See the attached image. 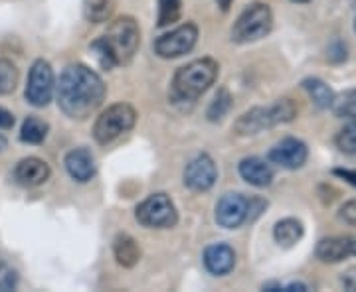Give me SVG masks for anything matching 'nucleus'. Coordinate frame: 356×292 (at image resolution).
<instances>
[{"label": "nucleus", "instance_id": "0eeeda50", "mask_svg": "<svg viewBox=\"0 0 356 292\" xmlns=\"http://www.w3.org/2000/svg\"><path fill=\"white\" fill-rule=\"evenodd\" d=\"M135 217L143 227L170 229L178 223V212L166 194H151L137 205Z\"/></svg>", "mask_w": 356, "mask_h": 292}, {"label": "nucleus", "instance_id": "5701e85b", "mask_svg": "<svg viewBox=\"0 0 356 292\" xmlns=\"http://www.w3.org/2000/svg\"><path fill=\"white\" fill-rule=\"evenodd\" d=\"M113 12L111 0H86L83 2V14L88 18V22L93 24H102Z\"/></svg>", "mask_w": 356, "mask_h": 292}, {"label": "nucleus", "instance_id": "c756f323", "mask_svg": "<svg viewBox=\"0 0 356 292\" xmlns=\"http://www.w3.org/2000/svg\"><path fill=\"white\" fill-rule=\"evenodd\" d=\"M339 217L343 219L346 225H350V227H356V200H350V202H346L341 207V212H339Z\"/></svg>", "mask_w": 356, "mask_h": 292}, {"label": "nucleus", "instance_id": "ddd939ff", "mask_svg": "<svg viewBox=\"0 0 356 292\" xmlns=\"http://www.w3.org/2000/svg\"><path fill=\"white\" fill-rule=\"evenodd\" d=\"M315 255L321 263H327V265L343 263L348 257H356V237H350V235L325 237L317 243Z\"/></svg>", "mask_w": 356, "mask_h": 292}, {"label": "nucleus", "instance_id": "20e7f679", "mask_svg": "<svg viewBox=\"0 0 356 292\" xmlns=\"http://www.w3.org/2000/svg\"><path fill=\"white\" fill-rule=\"evenodd\" d=\"M273 28V12L266 2H254L243 10L232 28V42L254 44L266 38Z\"/></svg>", "mask_w": 356, "mask_h": 292}, {"label": "nucleus", "instance_id": "7ed1b4c3", "mask_svg": "<svg viewBox=\"0 0 356 292\" xmlns=\"http://www.w3.org/2000/svg\"><path fill=\"white\" fill-rule=\"evenodd\" d=\"M297 111L299 109L291 99H280L267 107H254L245 111L242 117H238V121L234 123V130L240 137H254L266 128L291 123L297 117Z\"/></svg>", "mask_w": 356, "mask_h": 292}, {"label": "nucleus", "instance_id": "9b49d317", "mask_svg": "<svg viewBox=\"0 0 356 292\" xmlns=\"http://www.w3.org/2000/svg\"><path fill=\"white\" fill-rule=\"evenodd\" d=\"M248 221V198L238 191L224 194L216 203V223L224 229H238Z\"/></svg>", "mask_w": 356, "mask_h": 292}, {"label": "nucleus", "instance_id": "393cba45", "mask_svg": "<svg viewBox=\"0 0 356 292\" xmlns=\"http://www.w3.org/2000/svg\"><path fill=\"white\" fill-rule=\"evenodd\" d=\"M332 113L341 119H356V89L346 91L343 95H334V101L331 105Z\"/></svg>", "mask_w": 356, "mask_h": 292}, {"label": "nucleus", "instance_id": "a211bd4d", "mask_svg": "<svg viewBox=\"0 0 356 292\" xmlns=\"http://www.w3.org/2000/svg\"><path fill=\"white\" fill-rule=\"evenodd\" d=\"M303 235H305V227L295 217H285V219L277 221L275 227H273V239L283 249L295 247L297 243L303 239Z\"/></svg>", "mask_w": 356, "mask_h": 292}, {"label": "nucleus", "instance_id": "c9c22d12", "mask_svg": "<svg viewBox=\"0 0 356 292\" xmlns=\"http://www.w3.org/2000/svg\"><path fill=\"white\" fill-rule=\"evenodd\" d=\"M218 4H220V8H222V10H224V12H226V10H228L229 8V4H232V0H216Z\"/></svg>", "mask_w": 356, "mask_h": 292}, {"label": "nucleus", "instance_id": "a878e982", "mask_svg": "<svg viewBox=\"0 0 356 292\" xmlns=\"http://www.w3.org/2000/svg\"><path fill=\"white\" fill-rule=\"evenodd\" d=\"M182 16V0H159V26L175 24Z\"/></svg>", "mask_w": 356, "mask_h": 292}, {"label": "nucleus", "instance_id": "6ab92c4d", "mask_svg": "<svg viewBox=\"0 0 356 292\" xmlns=\"http://www.w3.org/2000/svg\"><path fill=\"white\" fill-rule=\"evenodd\" d=\"M113 255L121 267L133 268L140 261L139 243L127 233H119L113 241Z\"/></svg>", "mask_w": 356, "mask_h": 292}, {"label": "nucleus", "instance_id": "f3484780", "mask_svg": "<svg viewBox=\"0 0 356 292\" xmlns=\"http://www.w3.org/2000/svg\"><path fill=\"white\" fill-rule=\"evenodd\" d=\"M238 172H240L242 180H245L254 188H267V186H271V182L275 178L271 164L266 162L264 158H257V156L243 158L238 166Z\"/></svg>", "mask_w": 356, "mask_h": 292}, {"label": "nucleus", "instance_id": "72a5a7b5", "mask_svg": "<svg viewBox=\"0 0 356 292\" xmlns=\"http://www.w3.org/2000/svg\"><path fill=\"white\" fill-rule=\"evenodd\" d=\"M16 282H18L16 273H8L4 279L0 280V291H13L14 286H16Z\"/></svg>", "mask_w": 356, "mask_h": 292}, {"label": "nucleus", "instance_id": "bb28decb", "mask_svg": "<svg viewBox=\"0 0 356 292\" xmlns=\"http://www.w3.org/2000/svg\"><path fill=\"white\" fill-rule=\"evenodd\" d=\"M91 53L95 55V60H97V64L102 65V69L105 71H109V69H113L117 67V60H115L113 51L109 48V44H107V40L97 38L95 42H91Z\"/></svg>", "mask_w": 356, "mask_h": 292}, {"label": "nucleus", "instance_id": "4468645a", "mask_svg": "<svg viewBox=\"0 0 356 292\" xmlns=\"http://www.w3.org/2000/svg\"><path fill=\"white\" fill-rule=\"evenodd\" d=\"M51 170L46 160L42 158H36V156H28V158H22L16 168H14L13 176L14 182L22 188H36V186H42L46 180L50 178Z\"/></svg>", "mask_w": 356, "mask_h": 292}, {"label": "nucleus", "instance_id": "b1692460", "mask_svg": "<svg viewBox=\"0 0 356 292\" xmlns=\"http://www.w3.org/2000/svg\"><path fill=\"white\" fill-rule=\"evenodd\" d=\"M18 79H20L18 67L10 60L0 58V95H10L18 85Z\"/></svg>", "mask_w": 356, "mask_h": 292}, {"label": "nucleus", "instance_id": "9d476101", "mask_svg": "<svg viewBox=\"0 0 356 292\" xmlns=\"http://www.w3.org/2000/svg\"><path fill=\"white\" fill-rule=\"evenodd\" d=\"M182 178H184V186L196 194L212 190L218 180V168L212 156H208L206 153L196 154L184 168Z\"/></svg>", "mask_w": 356, "mask_h": 292}, {"label": "nucleus", "instance_id": "f03ea898", "mask_svg": "<svg viewBox=\"0 0 356 292\" xmlns=\"http://www.w3.org/2000/svg\"><path fill=\"white\" fill-rule=\"evenodd\" d=\"M218 64L212 58L194 60L182 65L172 77V97L177 101H196L218 79Z\"/></svg>", "mask_w": 356, "mask_h": 292}, {"label": "nucleus", "instance_id": "cd10ccee", "mask_svg": "<svg viewBox=\"0 0 356 292\" xmlns=\"http://www.w3.org/2000/svg\"><path fill=\"white\" fill-rule=\"evenodd\" d=\"M337 146L344 154H356V119H350V123L337 135Z\"/></svg>", "mask_w": 356, "mask_h": 292}, {"label": "nucleus", "instance_id": "c85d7f7f", "mask_svg": "<svg viewBox=\"0 0 356 292\" xmlns=\"http://www.w3.org/2000/svg\"><path fill=\"white\" fill-rule=\"evenodd\" d=\"M267 207V200L264 198H248V221H255L257 217L261 216L266 212Z\"/></svg>", "mask_w": 356, "mask_h": 292}, {"label": "nucleus", "instance_id": "f704fd0d", "mask_svg": "<svg viewBox=\"0 0 356 292\" xmlns=\"http://www.w3.org/2000/svg\"><path fill=\"white\" fill-rule=\"evenodd\" d=\"M309 291V286H307L303 280H293L289 284H285L283 286V292H307Z\"/></svg>", "mask_w": 356, "mask_h": 292}, {"label": "nucleus", "instance_id": "1a4fd4ad", "mask_svg": "<svg viewBox=\"0 0 356 292\" xmlns=\"http://www.w3.org/2000/svg\"><path fill=\"white\" fill-rule=\"evenodd\" d=\"M56 91V77L54 69L46 60H36L30 74H28V83H26V101L34 107H46L54 97Z\"/></svg>", "mask_w": 356, "mask_h": 292}, {"label": "nucleus", "instance_id": "e433bc0d", "mask_svg": "<svg viewBox=\"0 0 356 292\" xmlns=\"http://www.w3.org/2000/svg\"><path fill=\"white\" fill-rule=\"evenodd\" d=\"M6 144H8V140H6V137H2V135H0V153H2L4 148H6Z\"/></svg>", "mask_w": 356, "mask_h": 292}, {"label": "nucleus", "instance_id": "6e6552de", "mask_svg": "<svg viewBox=\"0 0 356 292\" xmlns=\"http://www.w3.org/2000/svg\"><path fill=\"white\" fill-rule=\"evenodd\" d=\"M198 42V26L194 22H184L168 34L154 40V51L163 60H177L194 50Z\"/></svg>", "mask_w": 356, "mask_h": 292}, {"label": "nucleus", "instance_id": "412c9836", "mask_svg": "<svg viewBox=\"0 0 356 292\" xmlns=\"http://www.w3.org/2000/svg\"><path fill=\"white\" fill-rule=\"evenodd\" d=\"M50 132V125L36 114H28L20 128V140L28 144H42Z\"/></svg>", "mask_w": 356, "mask_h": 292}, {"label": "nucleus", "instance_id": "473e14b6", "mask_svg": "<svg viewBox=\"0 0 356 292\" xmlns=\"http://www.w3.org/2000/svg\"><path fill=\"white\" fill-rule=\"evenodd\" d=\"M14 127V114L6 109L0 107V128L2 130H8V128Z\"/></svg>", "mask_w": 356, "mask_h": 292}, {"label": "nucleus", "instance_id": "dca6fc26", "mask_svg": "<svg viewBox=\"0 0 356 292\" xmlns=\"http://www.w3.org/2000/svg\"><path fill=\"white\" fill-rule=\"evenodd\" d=\"M64 164L67 174L76 182H81V184L89 182L95 176V172H97V164H95L93 154H91L89 148H83V146L81 148H74V151H70V153L65 154Z\"/></svg>", "mask_w": 356, "mask_h": 292}, {"label": "nucleus", "instance_id": "39448f33", "mask_svg": "<svg viewBox=\"0 0 356 292\" xmlns=\"http://www.w3.org/2000/svg\"><path fill=\"white\" fill-rule=\"evenodd\" d=\"M137 123V111L129 103H115L107 107L93 125V139L99 144H111L129 132Z\"/></svg>", "mask_w": 356, "mask_h": 292}, {"label": "nucleus", "instance_id": "f8f14e48", "mask_svg": "<svg viewBox=\"0 0 356 292\" xmlns=\"http://www.w3.org/2000/svg\"><path fill=\"white\" fill-rule=\"evenodd\" d=\"M269 162L275 166H281L285 170H297L305 164L309 158V148L301 139L287 137L281 139L271 151H269Z\"/></svg>", "mask_w": 356, "mask_h": 292}, {"label": "nucleus", "instance_id": "7c9ffc66", "mask_svg": "<svg viewBox=\"0 0 356 292\" xmlns=\"http://www.w3.org/2000/svg\"><path fill=\"white\" fill-rule=\"evenodd\" d=\"M341 284L346 291L356 292V267H348L341 277Z\"/></svg>", "mask_w": 356, "mask_h": 292}, {"label": "nucleus", "instance_id": "423d86ee", "mask_svg": "<svg viewBox=\"0 0 356 292\" xmlns=\"http://www.w3.org/2000/svg\"><path fill=\"white\" fill-rule=\"evenodd\" d=\"M103 38L107 40L109 48L113 51L115 60H117V64L125 65L135 58V53L139 50V24H137V20L131 18V16H121V18H117V20H113V22L109 24L107 34H105Z\"/></svg>", "mask_w": 356, "mask_h": 292}, {"label": "nucleus", "instance_id": "2f4dec72", "mask_svg": "<svg viewBox=\"0 0 356 292\" xmlns=\"http://www.w3.org/2000/svg\"><path fill=\"white\" fill-rule=\"evenodd\" d=\"M332 174H334L337 178H343L344 182H348L350 186H355L356 188V170H348V168H334V170H332Z\"/></svg>", "mask_w": 356, "mask_h": 292}, {"label": "nucleus", "instance_id": "4be33fe9", "mask_svg": "<svg viewBox=\"0 0 356 292\" xmlns=\"http://www.w3.org/2000/svg\"><path fill=\"white\" fill-rule=\"evenodd\" d=\"M232 107H234V97H232V93H229L226 87H220L216 95H214V99L208 105L206 117H208L210 123H218V121H222V119L229 113Z\"/></svg>", "mask_w": 356, "mask_h": 292}, {"label": "nucleus", "instance_id": "2eb2a0df", "mask_svg": "<svg viewBox=\"0 0 356 292\" xmlns=\"http://www.w3.org/2000/svg\"><path fill=\"white\" fill-rule=\"evenodd\" d=\"M204 267L208 273L224 277L236 267V253L228 243H214L204 249Z\"/></svg>", "mask_w": 356, "mask_h": 292}, {"label": "nucleus", "instance_id": "aec40b11", "mask_svg": "<svg viewBox=\"0 0 356 292\" xmlns=\"http://www.w3.org/2000/svg\"><path fill=\"white\" fill-rule=\"evenodd\" d=\"M303 89L309 93L311 101L317 105L318 109H331L332 101H334V91L318 77H307L303 79Z\"/></svg>", "mask_w": 356, "mask_h": 292}, {"label": "nucleus", "instance_id": "4c0bfd02", "mask_svg": "<svg viewBox=\"0 0 356 292\" xmlns=\"http://www.w3.org/2000/svg\"><path fill=\"white\" fill-rule=\"evenodd\" d=\"M291 2H297V4H305V2H311V0H291Z\"/></svg>", "mask_w": 356, "mask_h": 292}, {"label": "nucleus", "instance_id": "f257e3e1", "mask_svg": "<svg viewBox=\"0 0 356 292\" xmlns=\"http://www.w3.org/2000/svg\"><path fill=\"white\" fill-rule=\"evenodd\" d=\"M58 107L70 119L83 121L95 113L105 101L107 87L99 74L83 64H72L62 71L56 83Z\"/></svg>", "mask_w": 356, "mask_h": 292}]
</instances>
